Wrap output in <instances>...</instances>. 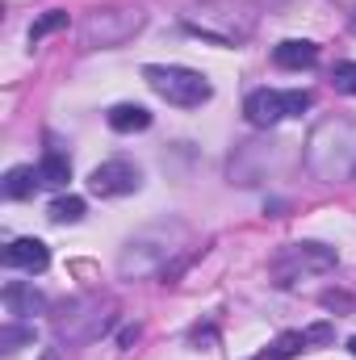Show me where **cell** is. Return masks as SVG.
<instances>
[{
  "label": "cell",
  "instance_id": "obj_20",
  "mask_svg": "<svg viewBox=\"0 0 356 360\" xmlns=\"http://www.w3.org/2000/svg\"><path fill=\"white\" fill-rule=\"evenodd\" d=\"M42 360H59V352H55V348H51V352H46V356H42Z\"/></svg>",
  "mask_w": 356,
  "mask_h": 360
},
{
  "label": "cell",
  "instance_id": "obj_4",
  "mask_svg": "<svg viewBox=\"0 0 356 360\" xmlns=\"http://www.w3.org/2000/svg\"><path fill=\"white\" fill-rule=\"evenodd\" d=\"M89 188L96 197H126V193L139 188V168L130 160H105V164L92 168Z\"/></svg>",
  "mask_w": 356,
  "mask_h": 360
},
{
  "label": "cell",
  "instance_id": "obj_15",
  "mask_svg": "<svg viewBox=\"0 0 356 360\" xmlns=\"http://www.w3.org/2000/svg\"><path fill=\"white\" fill-rule=\"evenodd\" d=\"M30 340H34V331H30V327H4V331H0V352H4V356H13V352H17L21 344H30Z\"/></svg>",
  "mask_w": 356,
  "mask_h": 360
},
{
  "label": "cell",
  "instance_id": "obj_12",
  "mask_svg": "<svg viewBox=\"0 0 356 360\" xmlns=\"http://www.w3.org/2000/svg\"><path fill=\"white\" fill-rule=\"evenodd\" d=\"M46 218H51V222H59V226L80 222V218H84V197H59V201H51Z\"/></svg>",
  "mask_w": 356,
  "mask_h": 360
},
{
  "label": "cell",
  "instance_id": "obj_2",
  "mask_svg": "<svg viewBox=\"0 0 356 360\" xmlns=\"http://www.w3.org/2000/svg\"><path fill=\"white\" fill-rule=\"evenodd\" d=\"M143 13L139 8H105V13H92L84 21V46H122L130 42L139 30H143Z\"/></svg>",
  "mask_w": 356,
  "mask_h": 360
},
{
  "label": "cell",
  "instance_id": "obj_16",
  "mask_svg": "<svg viewBox=\"0 0 356 360\" xmlns=\"http://www.w3.org/2000/svg\"><path fill=\"white\" fill-rule=\"evenodd\" d=\"M281 105H285V117H302V113L310 109V92H306V89L281 92Z\"/></svg>",
  "mask_w": 356,
  "mask_h": 360
},
{
  "label": "cell",
  "instance_id": "obj_21",
  "mask_svg": "<svg viewBox=\"0 0 356 360\" xmlns=\"http://www.w3.org/2000/svg\"><path fill=\"white\" fill-rule=\"evenodd\" d=\"M348 352H352V356H356V335H352V344H348Z\"/></svg>",
  "mask_w": 356,
  "mask_h": 360
},
{
  "label": "cell",
  "instance_id": "obj_5",
  "mask_svg": "<svg viewBox=\"0 0 356 360\" xmlns=\"http://www.w3.org/2000/svg\"><path fill=\"white\" fill-rule=\"evenodd\" d=\"M4 264L38 276V272H46V264H51V252H46L42 239H13V243L4 248Z\"/></svg>",
  "mask_w": 356,
  "mask_h": 360
},
{
  "label": "cell",
  "instance_id": "obj_1",
  "mask_svg": "<svg viewBox=\"0 0 356 360\" xmlns=\"http://www.w3.org/2000/svg\"><path fill=\"white\" fill-rule=\"evenodd\" d=\"M143 80L151 84L155 96H164L168 105H180V109H197V105H205L210 101V80L201 76V72H193V68H164V63H147L143 68Z\"/></svg>",
  "mask_w": 356,
  "mask_h": 360
},
{
  "label": "cell",
  "instance_id": "obj_11",
  "mask_svg": "<svg viewBox=\"0 0 356 360\" xmlns=\"http://www.w3.org/2000/svg\"><path fill=\"white\" fill-rule=\"evenodd\" d=\"M42 180H38V168H13L8 176H4V197L8 201H25V197H34V188H38Z\"/></svg>",
  "mask_w": 356,
  "mask_h": 360
},
{
  "label": "cell",
  "instance_id": "obj_7",
  "mask_svg": "<svg viewBox=\"0 0 356 360\" xmlns=\"http://www.w3.org/2000/svg\"><path fill=\"white\" fill-rule=\"evenodd\" d=\"M243 113H248V122L252 126H276L281 117H285V105H281V92L272 89H256L248 101H243Z\"/></svg>",
  "mask_w": 356,
  "mask_h": 360
},
{
  "label": "cell",
  "instance_id": "obj_13",
  "mask_svg": "<svg viewBox=\"0 0 356 360\" xmlns=\"http://www.w3.org/2000/svg\"><path fill=\"white\" fill-rule=\"evenodd\" d=\"M302 348H310V340H306V331H285L272 348H268V360H293Z\"/></svg>",
  "mask_w": 356,
  "mask_h": 360
},
{
  "label": "cell",
  "instance_id": "obj_9",
  "mask_svg": "<svg viewBox=\"0 0 356 360\" xmlns=\"http://www.w3.org/2000/svg\"><path fill=\"white\" fill-rule=\"evenodd\" d=\"M105 117H109V130H117V134H134V130L151 126V113L143 105H113Z\"/></svg>",
  "mask_w": 356,
  "mask_h": 360
},
{
  "label": "cell",
  "instance_id": "obj_14",
  "mask_svg": "<svg viewBox=\"0 0 356 360\" xmlns=\"http://www.w3.org/2000/svg\"><path fill=\"white\" fill-rule=\"evenodd\" d=\"M59 30H68V13H63V8H51V13H42V17L30 25V42H42L46 34H59Z\"/></svg>",
  "mask_w": 356,
  "mask_h": 360
},
{
  "label": "cell",
  "instance_id": "obj_3",
  "mask_svg": "<svg viewBox=\"0 0 356 360\" xmlns=\"http://www.w3.org/2000/svg\"><path fill=\"white\" fill-rule=\"evenodd\" d=\"M272 269L281 276V285H289V281H298V276H306V272L336 269V252L323 248V243H293V248H285V252L276 256Z\"/></svg>",
  "mask_w": 356,
  "mask_h": 360
},
{
  "label": "cell",
  "instance_id": "obj_19",
  "mask_svg": "<svg viewBox=\"0 0 356 360\" xmlns=\"http://www.w3.org/2000/svg\"><path fill=\"white\" fill-rule=\"evenodd\" d=\"M134 340H139V327H126V331H122V344H126V348H130V344H134Z\"/></svg>",
  "mask_w": 356,
  "mask_h": 360
},
{
  "label": "cell",
  "instance_id": "obj_18",
  "mask_svg": "<svg viewBox=\"0 0 356 360\" xmlns=\"http://www.w3.org/2000/svg\"><path fill=\"white\" fill-rule=\"evenodd\" d=\"M306 340H310V344H327V340H331V327H327V323H319V327H310V331H306Z\"/></svg>",
  "mask_w": 356,
  "mask_h": 360
},
{
  "label": "cell",
  "instance_id": "obj_17",
  "mask_svg": "<svg viewBox=\"0 0 356 360\" xmlns=\"http://www.w3.org/2000/svg\"><path fill=\"white\" fill-rule=\"evenodd\" d=\"M331 84H336V92H344V96H356V63H340L336 76H331Z\"/></svg>",
  "mask_w": 356,
  "mask_h": 360
},
{
  "label": "cell",
  "instance_id": "obj_6",
  "mask_svg": "<svg viewBox=\"0 0 356 360\" xmlns=\"http://www.w3.org/2000/svg\"><path fill=\"white\" fill-rule=\"evenodd\" d=\"M4 310L17 319H34V314H46V297L25 281H8L4 285Z\"/></svg>",
  "mask_w": 356,
  "mask_h": 360
},
{
  "label": "cell",
  "instance_id": "obj_8",
  "mask_svg": "<svg viewBox=\"0 0 356 360\" xmlns=\"http://www.w3.org/2000/svg\"><path fill=\"white\" fill-rule=\"evenodd\" d=\"M272 63L285 68V72H302V68H314L319 63V46L306 42V38H285L276 51H272Z\"/></svg>",
  "mask_w": 356,
  "mask_h": 360
},
{
  "label": "cell",
  "instance_id": "obj_10",
  "mask_svg": "<svg viewBox=\"0 0 356 360\" xmlns=\"http://www.w3.org/2000/svg\"><path fill=\"white\" fill-rule=\"evenodd\" d=\"M38 180H42L46 188H63V184L72 180V160H68V155H59V151L42 155V164H38Z\"/></svg>",
  "mask_w": 356,
  "mask_h": 360
},
{
  "label": "cell",
  "instance_id": "obj_22",
  "mask_svg": "<svg viewBox=\"0 0 356 360\" xmlns=\"http://www.w3.org/2000/svg\"><path fill=\"white\" fill-rule=\"evenodd\" d=\"M352 30H356V8H352Z\"/></svg>",
  "mask_w": 356,
  "mask_h": 360
}]
</instances>
